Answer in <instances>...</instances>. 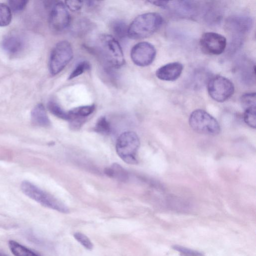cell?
<instances>
[{"mask_svg":"<svg viewBox=\"0 0 256 256\" xmlns=\"http://www.w3.org/2000/svg\"><path fill=\"white\" fill-rule=\"evenodd\" d=\"M240 103L244 110L256 108V96L255 92L244 94L240 98Z\"/></svg>","mask_w":256,"mask_h":256,"instance_id":"cell-22","label":"cell"},{"mask_svg":"<svg viewBox=\"0 0 256 256\" xmlns=\"http://www.w3.org/2000/svg\"><path fill=\"white\" fill-rule=\"evenodd\" d=\"M74 236L85 248L88 250L92 249L94 246L92 242L84 234L80 232H76L74 234Z\"/></svg>","mask_w":256,"mask_h":256,"instance_id":"cell-27","label":"cell"},{"mask_svg":"<svg viewBox=\"0 0 256 256\" xmlns=\"http://www.w3.org/2000/svg\"><path fill=\"white\" fill-rule=\"evenodd\" d=\"M20 189L28 197L45 207L62 213L69 212L68 208L63 202L28 181L22 182Z\"/></svg>","mask_w":256,"mask_h":256,"instance_id":"cell-2","label":"cell"},{"mask_svg":"<svg viewBox=\"0 0 256 256\" xmlns=\"http://www.w3.org/2000/svg\"><path fill=\"white\" fill-rule=\"evenodd\" d=\"M27 2L28 1L24 0H11L8 1V6L11 11L20 12L25 8Z\"/></svg>","mask_w":256,"mask_h":256,"instance_id":"cell-28","label":"cell"},{"mask_svg":"<svg viewBox=\"0 0 256 256\" xmlns=\"http://www.w3.org/2000/svg\"><path fill=\"white\" fill-rule=\"evenodd\" d=\"M252 24V20L248 17L235 16L228 20V28L232 32L240 34L248 32Z\"/></svg>","mask_w":256,"mask_h":256,"instance_id":"cell-14","label":"cell"},{"mask_svg":"<svg viewBox=\"0 0 256 256\" xmlns=\"http://www.w3.org/2000/svg\"><path fill=\"white\" fill-rule=\"evenodd\" d=\"M0 256H8L5 254L0 252Z\"/></svg>","mask_w":256,"mask_h":256,"instance_id":"cell-30","label":"cell"},{"mask_svg":"<svg viewBox=\"0 0 256 256\" xmlns=\"http://www.w3.org/2000/svg\"><path fill=\"white\" fill-rule=\"evenodd\" d=\"M156 56L154 46L150 42H142L136 44L132 48L130 57L133 62L140 66L150 64Z\"/></svg>","mask_w":256,"mask_h":256,"instance_id":"cell-10","label":"cell"},{"mask_svg":"<svg viewBox=\"0 0 256 256\" xmlns=\"http://www.w3.org/2000/svg\"><path fill=\"white\" fill-rule=\"evenodd\" d=\"M83 2L80 0H67L65 2V5L72 11H76L80 10L82 6Z\"/></svg>","mask_w":256,"mask_h":256,"instance_id":"cell-29","label":"cell"},{"mask_svg":"<svg viewBox=\"0 0 256 256\" xmlns=\"http://www.w3.org/2000/svg\"><path fill=\"white\" fill-rule=\"evenodd\" d=\"M189 124L196 132L210 136H216L220 132L218 122L206 111L198 109L193 111L189 118Z\"/></svg>","mask_w":256,"mask_h":256,"instance_id":"cell-5","label":"cell"},{"mask_svg":"<svg viewBox=\"0 0 256 256\" xmlns=\"http://www.w3.org/2000/svg\"><path fill=\"white\" fill-rule=\"evenodd\" d=\"M12 18V11L9 6L0 3V26H8L11 22Z\"/></svg>","mask_w":256,"mask_h":256,"instance_id":"cell-20","label":"cell"},{"mask_svg":"<svg viewBox=\"0 0 256 256\" xmlns=\"http://www.w3.org/2000/svg\"><path fill=\"white\" fill-rule=\"evenodd\" d=\"M244 120L248 126L255 128L256 127V108L245 110L244 113Z\"/></svg>","mask_w":256,"mask_h":256,"instance_id":"cell-25","label":"cell"},{"mask_svg":"<svg viewBox=\"0 0 256 256\" xmlns=\"http://www.w3.org/2000/svg\"><path fill=\"white\" fill-rule=\"evenodd\" d=\"M183 68V65L180 62H170L158 68L156 72V74L160 80L174 81L180 76Z\"/></svg>","mask_w":256,"mask_h":256,"instance_id":"cell-11","label":"cell"},{"mask_svg":"<svg viewBox=\"0 0 256 256\" xmlns=\"http://www.w3.org/2000/svg\"><path fill=\"white\" fill-rule=\"evenodd\" d=\"M8 246L14 256H39L36 254L14 240L8 241Z\"/></svg>","mask_w":256,"mask_h":256,"instance_id":"cell-18","label":"cell"},{"mask_svg":"<svg viewBox=\"0 0 256 256\" xmlns=\"http://www.w3.org/2000/svg\"><path fill=\"white\" fill-rule=\"evenodd\" d=\"M2 46L8 54L16 56L22 50L24 44L22 39L18 36L9 35L2 40Z\"/></svg>","mask_w":256,"mask_h":256,"instance_id":"cell-13","label":"cell"},{"mask_svg":"<svg viewBox=\"0 0 256 256\" xmlns=\"http://www.w3.org/2000/svg\"><path fill=\"white\" fill-rule=\"evenodd\" d=\"M73 50L66 40L58 42L53 48L49 60V70L52 75L60 73L72 60Z\"/></svg>","mask_w":256,"mask_h":256,"instance_id":"cell-6","label":"cell"},{"mask_svg":"<svg viewBox=\"0 0 256 256\" xmlns=\"http://www.w3.org/2000/svg\"><path fill=\"white\" fill-rule=\"evenodd\" d=\"M234 87L228 78L216 76L210 78L208 83V92L210 96L218 102H224L234 94Z\"/></svg>","mask_w":256,"mask_h":256,"instance_id":"cell-7","label":"cell"},{"mask_svg":"<svg viewBox=\"0 0 256 256\" xmlns=\"http://www.w3.org/2000/svg\"><path fill=\"white\" fill-rule=\"evenodd\" d=\"M162 17L158 13L148 12L136 18L128 26V36L132 39L147 38L162 26Z\"/></svg>","mask_w":256,"mask_h":256,"instance_id":"cell-1","label":"cell"},{"mask_svg":"<svg viewBox=\"0 0 256 256\" xmlns=\"http://www.w3.org/2000/svg\"><path fill=\"white\" fill-rule=\"evenodd\" d=\"M172 248L178 252L180 256H204L203 252L182 246L174 245Z\"/></svg>","mask_w":256,"mask_h":256,"instance_id":"cell-24","label":"cell"},{"mask_svg":"<svg viewBox=\"0 0 256 256\" xmlns=\"http://www.w3.org/2000/svg\"><path fill=\"white\" fill-rule=\"evenodd\" d=\"M94 130L102 134H108L110 132V124L105 116H101L98 120Z\"/></svg>","mask_w":256,"mask_h":256,"instance_id":"cell-23","label":"cell"},{"mask_svg":"<svg viewBox=\"0 0 256 256\" xmlns=\"http://www.w3.org/2000/svg\"><path fill=\"white\" fill-rule=\"evenodd\" d=\"M32 122L40 126H48L50 125V120L46 114V109L42 104H38L31 112Z\"/></svg>","mask_w":256,"mask_h":256,"instance_id":"cell-16","label":"cell"},{"mask_svg":"<svg viewBox=\"0 0 256 256\" xmlns=\"http://www.w3.org/2000/svg\"><path fill=\"white\" fill-rule=\"evenodd\" d=\"M98 48L107 62L114 68H120L124 64L122 48L116 39L109 34H102L98 40Z\"/></svg>","mask_w":256,"mask_h":256,"instance_id":"cell-3","label":"cell"},{"mask_svg":"<svg viewBox=\"0 0 256 256\" xmlns=\"http://www.w3.org/2000/svg\"><path fill=\"white\" fill-rule=\"evenodd\" d=\"M200 44L204 53L210 55H218L224 51L226 39L220 34L207 32L202 36Z\"/></svg>","mask_w":256,"mask_h":256,"instance_id":"cell-9","label":"cell"},{"mask_svg":"<svg viewBox=\"0 0 256 256\" xmlns=\"http://www.w3.org/2000/svg\"><path fill=\"white\" fill-rule=\"evenodd\" d=\"M90 66L86 61H82L77 64L71 74H70L68 79L72 80L75 78L82 74L85 71L88 70L90 69Z\"/></svg>","mask_w":256,"mask_h":256,"instance_id":"cell-26","label":"cell"},{"mask_svg":"<svg viewBox=\"0 0 256 256\" xmlns=\"http://www.w3.org/2000/svg\"><path fill=\"white\" fill-rule=\"evenodd\" d=\"M70 16L64 4L56 1L52 5L49 16V25L52 30L60 32L66 28L70 23Z\"/></svg>","mask_w":256,"mask_h":256,"instance_id":"cell-8","label":"cell"},{"mask_svg":"<svg viewBox=\"0 0 256 256\" xmlns=\"http://www.w3.org/2000/svg\"><path fill=\"white\" fill-rule=\"evenodd\" d=\"M48 108L49 111L56 116L62 120H69L68 112H64L56 102L49 101L48 104Z\"/></svg>","mask_w":256,"mask_h":256,"instance_id":"cell-21","label":"cell"},{"mask_svg":"<svg viewBox=\"0 0 256 256\" xmlns=\"http://www.w3.org/2000/svg\"><path fill=\"white\" fill-rule=\"evenodd\" d=\"M140 144L139 138L134 132H125L118 138L116 146L118 156L125 162L137 164L136 154Z\"/></svg>","mask_w":256,"mask_h":256,"instance_id":"cell-4","label":"cell"},{"mask_svg":"<svg viewBox=\"0 0 256 256\" xmlns=\"http://www.w3.org/2000/svg\"><path fill=\"white\" fill-rule=\"evenodd\" d=\"M194 2L191 1H168L166 8L188 16L194 12L196 6Z\"/></svg>","mask_w":256,"mask_h":256,"instance_id":"cell-15","label":"cell"},{"mask_svg":"<svg viewBox=\"0 0 256 256\" xmlns=\"http://www.w3.org/2000/svg\"><path fill=\"white\" fill-rule=\"evenodd\" d=\"M110 28L113 34L117 38L124 39L128 36V26L123 20H113L110 24Z\"/></svg>","mask_w":256,"mask_h":256,"instance_id":"cell-19","label":"cell"},{"mask_svg":"<svg viewBox=\"0 0 256 256\" xmlns=\"http://www.w3.org/2000/svg\"><path fill=\"white\" fill-rule=\"evenodd\" d=\"M104 173L108 176L121 182H126L128 179V174L121 166L116 163L113 164L104 170Z\"/></svg>","mask_w":256,"mask_h":256,"instance_id":"cell-17","label":"cell"},{"mask_svg":"<svg viewBox=\"0 0 256 256\" xmlns=\"http://www.w3.org/2000/svg\"><path fill=\"white\" fill-rule=\"evenodd\" d=\"M95 109L94 104L74 108L68 112V120L74 129H78L82 125L84 118L91 114Z\"/></svg>","mask_w":256,"mask_h":256,"instance_id":"cell-12","label":"cell"}]
</instances>
